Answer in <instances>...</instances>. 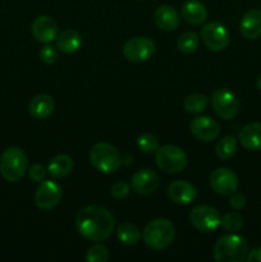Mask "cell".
<instances>
[{"instance_id": "484cf974", "label": "cell", "mask_w": 261, "mask_h": 262, "mask_svg": "<svg viewBox=\"0 0 261 262\" xmlns=\"http://www.w3.org/2000/svg\"><path fill=\"white\" fill-rule=\"evenodd\" d=\"M199 43H200V40L197 33L189 31V32H184L179 36L178 43H177V45H178V49L182 51V53L191 54L197 50Z\"/></svg>"}, {"instance_id": "ac0fdd59", "label": "cell", "mask_w": 261, "mask_h": 262, "mask_svg": "<svg viewBox=\"0 0 261 262\" xmlns=\"http://www.w3.org/2000/svg\"><path fill=\"white\" fill-rule=\"evenodd\" d=\"M240 142L246 150H261V123H250L240 132Z\"/></svg>"}, {"instance_id": "836d02e7", "label": "cell", "mask_w": 261, "mask_h": 262, "mask_svg": "<svg viewBox=\"0 0 261 262\" xmlns=\"http://www.w3.org/2000/svg\"><path fill=\"white\" fill-rule=\"evenodd\" d=\"M229 205L235 210H241L245 207L246 205V197L243 196L242 193H238V192H234V193L230 194L229 197Z\"/></svg>"}, {"instance_id": "4316f807", "label": "cell", "mask_w": 261, "mask_h": 262, "mask_svg": "<svg viewBox=\"0 0 261 262\" xmlns=\"http://www.w3.org/2000/svg\"><path fill=\"white\" fill-rule=\"evenodd\" d=\"M207 106V97L201 94H192L184 100V109L191 114H199Z\"/></svg>"}, {"instance_id": "8992f818", "label": "cell", "mask_w": 261, "mask_h": 262, "mask_svg": "<svg viewBox=\"0 0 261 262\" xmlns=\"http://www.w3.org/2000/svg\"><path fill=\"white\" fill-rule=\"evenodd\" d=\"M156 164L165 173L176 174L187 166V155L178 146H161L156 151Z\"/></svg>"}, {"instance_id": "d6986e66", "label": "cell", "mask_w": 261, "mask_h": 262, "mask_svg": "<svg viewBox=\"0 0 261 262\" xmlns=\"http://www.w3.org/2000/svg\"><path fill=\"white\" fill-rule=\"evenodd\" d=\"M182 17L189 25H201L207 18V10L202 3L197 0H187L181 7Z\"/></svg>"}, {"instance_id": "4fadbf2b", "label": "cell", "mask_w": 261, "mask_h": 262, "mask_svg": "<svg viewBox=\"0 0 261 262\" xmlns=\"http://www.w3.org/2000/svg\"><path fill=\"white\" fill-rule=\"evenodd\" d=\"M159 184H160L159 176L150 169H141L136 171L130 179V187L133 191L142 196L154 193L158 189Z\"/></svg>"}, {"instance_id": "9a60e30c", "label": "cell", "mask_w": 261, "mask_h": 262, "mask_svg": "<svg viewBox=\"0 0 261 262\" xmlns=\"http://www.w3.org/2000/svg\"><path fill=\"white\" fill-rule=\"evenodd\" d=\"M32 35L38 42L50 43L58 37V25L49 15H40L36 18L31 26Z\"/></svg>"}, {"instance_id": "30bf717a", "label": "cell", "mask_w": 261, "mask_h": 262, "mask_svg": "<svg viewBox=\"0 0 261 262\" xmlns=\"http://www.w3.org/2000/svg\"><path fill=\"white\" fill-rule=\"evenodd\" d=\"M205 46L211 51H223L229 45V32L220 22H210L201 30Z\"/></svg>"}, {"instance_id": "83f0119b", "label": "cell", "mask_w": 261, "mask_h": 262, "mask_svg": "<svg viewBox=\"0 0 261 262\" xmlns=\"http://www.w3.org/2000/svg\"><path fill=\"white\" fill-rule=\"evenodd\" d=\"M137 145L140 150L145 154H153L158 151L160 147L159 145V140L151 133H142L140 137L137 138Z\"/></svg>"}, {"instance_id": "5bb4252c", "label": "cell", "mask_w": 261, "mask_h": 262, "mask_svg": "<svg viewBox=\"0 0 261 262\" xmlns=\"http://www.w3.org/2000/svg\"><path fill=\"white\" fill-rule=\"evenodd\" d=\"M191 133L200 141L210 142L219 136L220 127L217 122L210 117H197L189 124Z\"/></svg>"}, {"instance_id": "7c38bea8", "label": "cell", "mask_w": 261, "mask_h": 262, "mask_svg": "<svg viewBox=\"0 0 261 262\" xmlns=\"http://www.w3.org/2000/svg\"><path fill=\"white\" fill-rule=\"evenodd\" d=\"M61 199V188L53 181H42L35 193V204L41 210H51L58 206Z\"/></svg>"}, {"instance_id": "d590c367", "label": "cell", "mask_w": 261, "mask_h": 262, "mask_svg": "<svg viewBox=\"0 0 261 262\" xmlns=\"http://www.w3.org/2000/svg\"><path fill=\"white\" fill-rule=\"evenodd\" d=\"M256 84H257L258 90H261V73H260V74H258L257 79H256Z\"/></svg>"}, {"instance_id": "7402d4cb", "label": "cell", "mask_w": 261, "mask_h": 262, "mask_svg": "<svg viewBox=\"0 0 261 262\" xmlns=\"http://www.w3.org/2000/svg\"><path fill=\"white\" fill-rule=\"evenodd\" d=\"M82 45V38L77 31L74 30H66L59 33L56 38V48L66 54L76 53Z\"/></svg>"}, {"instance_id": "7a4b0ae2", "label": "cell", "mask_w": 261, "mask_h": 262, "mask_svg": "<svg viewBox=\"0 0 261 262\" xmlns=\"http://www.w3.org/2000/svg\"><path fill=\"white\" fill-rule=\"evenodd\" d=\"M176 237V228L173 223L165 217L153 220L145 227L142 239L147 247L153 250H165L173 243Z\"/></svg>"}, {"instance_id": "3957f363", "label": "cell", "mask_w": 261, "mask_h": 262, "mask_svg": "<svg viewBox=\"0 0 261 262\" xmlns=\"http://www.w3.org/2000/svg\"><path fill=\"white\" fill-rule=\"evenodd\" d=\"M247 242L237 234L223 235L214 246V258L217 262H241L247 258Z\"/></svg>"}, {"instance_id": "277c9868", "label": "cell", "mask_w": 261, "mask_h": 262, "mask_svg": "<svg viewBox=\"0 0 261 262\" xmlns=\"http://www.w3.org/2000/svg\"><path fill=\"white\" fill-rule=\"evenodd\" d=\"M28 159L19 147H9L0 156V174L10 183L20 181L27 171Z\"/></svg>"}, {"instance_id": "d4e9b609", "label": "cell", "mask_w": 261, "mask_h": 262, "mask_svg": "<svg viewBox=\"0 0 261 262\" xmlns=\"http://www.w3.org/2000/svg\"><path fill=\"white\" fill-rule=\"evenodd\" d=\"M237 151V140L233 136H224L222 140L217 141L215 146V152L217 158L222 160H228L232 158Z\"/></svg>"}, {"instance_id": "9c48e42d", "label": "cell", "mask_w": 261, "mask_h": 262, "mask_svg": "<svg viewBox=\"0 0 261 262\" xmlns=\"http://www.w3.org/2000/svg\"><path fill=\"white\" fill-rule=\"evenodd\" d=\"M154 53H155V42L145 36L130 38L123 46V54L125 59L133 63L147 60L154 55Z\"/></svg>"}, {"instance_id": "44dd1931", "label": "cell", "mask_w": 261, "mask_h": 262, "mask_svg": "<svg viewBox=\"0 0 261 262\" xmlns=\"http://www.w3.org/2000/svg\"><path fill=\"white\" fill-rule=\"evenodd\" d=\"M55 102L49 95H37L30 102V113L35 119H45L54 112Z\"/></svg>"}, {"instance_id": "ba28073f", "label": "cell", "mask_w": 261, "mask_h": 262, "mask_svg": "<svg viewBox=\"0 0 261 262\" xmlns=\"http://www.w3.org/2000/svg\"><path fill=\"white\" fill-rule=\"evenodd\" d=\"M189 222L200 232L209 233L222 224V216L215 207L200 205L191 211Z\"/></svg>"}, {"instance_id": "ffe728a7", "label": "cell", "mask_w": 261, "mask_h": 262, "mask_svg": "<svg viewBox=\"0 0 261 262\" xmlns=\"http://www.w3.org/2000/svg\"><path fill=\"white\" fill-rule=\"evenodd\" d=\"M154 20H155V25L163 31H173L179 25L178 13L170 5L159 7L154 14Z\"/></svg>"}, {"instance_id": "d6a6232c", "label": "cell", "mask_w": 261, "mask_h": 262, "mask_svg": "<svg viewBox=\"0 0 261 262\" xmlns=\"http://www.w3.org/2000/svg\"><path fill=\"white\" fill-rule=\"evenodd\" d=\"M28 176H30L31 181L36 182V183H41L46 178V169L40 164H33L28 169Z\"/></svg>"}, {"instance_id": "e0dca14e", "label": "cell", "mask_w": 261, "mask_h": 262, "mask_svg": "<svg viewBox=\"0 0 261 262\" xmlns=\"http://www.w3.org/2000/svg\"><path fill=\"white\" fill-rule=\"evenodd\" d=\"M196 188L186 181L173 182L168 188L169 199L178 205L191 204L196 199Z\"/></svg>"}, {"instance_id": "f546056e", "label": "cell", "mask_w": 261, "mask_h": 262, "mask_svg": "<svg viewBox=\"0 0 261 262\" xmlns=\"http://www.w3.org/2000/svg\"><path fill=\"white\" fill-rule=\"evenodd\" d=\"M86 260L89 262H106L109 260V251L104 245H95L87 251Z\"/></svg>"}, {"instance_id": "e575fe53", "label": "cell", "mask_w": 261, "mask_h": 262, "mask_svg": "<svg viewBox=\"0 0 261 262\" xmlns=\"http://www.w3.org/2000/svg\"><path fill=\"white\" fill-rule=\"evenodd\" d=\"M248 262H261V247L255 248L251 252H248L247 258H246Z\"/></svg>"}, {"instance_id": "1f68e13d", "label": "cell", "mask_w": 261, "mask_h": 262, "mask_svg": "<svg viewBox=\"0 0 261 262\" xmlns=\"http://www.w3.org/2000/svg\"><path fill=\"white\" fill-rule=\"evenodd\" d=\"M40 58L45 64H54L59 58L58 50H56L54 46L48 45V43H46L44 48H41Z\"/></svg>"}, {"instance_id": "5b68a950", "label": "cell", "mask_w": 261, "mask_h": 262, "mask_svg": "<svg viewBox=\"0 0 261 262\" xmlns=\"http://www.w3.org/2000/svg\"><path fill=\"white\" fill-rule=\"evenodd\" d=\"M90 161L96 170L105 174L115 173L122 165L119 151L107 142H99L90 151Z\"/></svg>"}, {"instance_id": "52a82bcc", "label": "cell", "mask_w": 261, "mask_h": 262, "mask_svg": "<svg viewBox=\"0 0 261 262\" xmlns=\"http://www.w3.org/2000/svg\"><path fill=\"white\" fill-rule=\"evenodd\" d=\"M211 105L215 114L224 120L233 119L240 110L237 96L228 89L215 90L211 95Z\"/></svg>"}, {"instance_id": "cb8c5ba5", "label": "cell", "mask_w": 261, "mask_h": 262, "mask_svg": "<svg viewBox=\"0 0 261 262\" xmlns=\"http://www.w3.org/2000/svg\"><path fill=\"white\" fill-rule=\"evenodd\" d=\"M117 237L123 245L135 246L140 242L141 232L132 223H123V224H120L118 227Z\"/></svg>"}, {"instance_id": "6da1fadb", "label": "cell", "mask_w": 261, "mask_h": 262, "mask_svg": "<svg viewBox=\"0 0 261 262\" xmlns=\"http://www.w3.org/2000/svg\"><path fill=\"white\" fill-rule=\"evenodd\" d=\"M114 216L102 206H87L76 216V228L79 234L92 242H102L114 230Z\"/></svg>"}, {"instance_id": "2e32d148", "label": "cell", "mask_w": 261, "mask_h": 262, "mask_svg": "<svg viewBox=\"0 0 261 262\" xmlns=\"http://www.w3.org/2000/svg\"><path fill=\"white\" fill-rule=\"evenodd\" d=\"M240 31L247 40H256L261 36V9H251L242 17Z\"/></svg>"}, {"instance_id": "4dcf8cb0", "label": "cell", "mask_w": 261, "mask_h": 262, "mask_svg": "<svg viewBox=\"0 0 261 262\" xmlns=\"http://www.w3.org/2000/svg\"><path fill=\"white\" fill-rule=\"evenodd\" d=\"M130 186L127 182H117L110 188V194L114 197L115 200H123L128 196L129 193Z\"/></svg>"}, {"instance_id": "603a6c76", "label": "cell", "mask_w": 261, "mask_h": 262, "mask_svg": "<svg viewBox=\"0 0 261 262\" xmlns=\"http://www.w3.org/2000/svg\"><path fill=\"white\" fill-rule=\"evenodd\" d=\"M73 170V160L68 155H56L50 160L48 171L53 178H64Z\"/></svg>"}, {"instance_id": "8fae6325", "label": "cell", "mask_w": 261, "mask_h": 262, "mask_svg": "<svg viewBox=\"0 0 261 262\" xmlns=\"http://www.w3.org/2000/svg\"><path fill=\"white\" fill-rule=\"evenodd\" d=\"M238 184H240V181H238L237 174L228 168L216 169L210 176V186L212 191L222 196H230L234 193L238 188Z\"/></svg>"}, {"instance_id": "f1b7e54d", "label": "cell", "mask_w": 261, "mask_h": 262, "mask_svg": "<svg viewBox=\"0 0 261 262\" xmlns=\"http://www.w3.org/2000/svg\"><path fill=\"white\" fill-rule=\"evenodd\" d=\"M222 225L228 232H238L243 227V217L238 212H228L222 217Z\"/></svg>"}]
</instances>
